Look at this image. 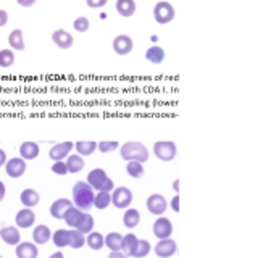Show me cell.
<instances>
[{
  "label": "cell",
  "instance_id": "47",
  "mask_svg": "<svg viewBox=\"0 0 276 258\" xmlns=\"http://www.w3.org/2000/svg\"><path fill=\"white\" fill-rule=\"evenodd\" d=\"M7 154H5V150L4 149H0V166H5V163H7Z\"/></svg>",
  "mask_w": 276,
  "mask_h": 258
},
{
  "label": "cell",
  "instance_id": "32",
  "mask_svg": "<svg viewBox=\"0 0 276 258\" xmlns=\"http://www.w3.org/2000/svg\"><path fill=\"white\" fill-rule=\"evenodd\" d=\"M86 245V234L79 233L78 229H70V245L74 250H79Z\"/></svg>",
  "mask_w": 276,
  "mask_h": 258
},
{
  "label": "cell",
  "instance_id": "1",
  "mask_svg": "<svg viewBox=\"0 0 276 258\" xmlns=\"http://www.w3.org/2000/svg\"><path fill=\"white\" fill-rule=\"evenodd\" d=\"M73 205L76 208L82 210V212H88L94 207V198H96V190H94L86 181H78L73 186Z\"/></svg>",
  "mask_w": 276,
  "mask_h": 258
},
{
  "label": "cell",
  "instance_id": "17",
  "mask_svg": "<svg viewBox=\"0 0 276 258\" xmlns=\"http://www.w3.org/2000/svg\"><path fill=\"white\" fill-rule=\"evenodd\" d=\"M84 213H86V212H82V210L76 208V207L73 205V207H70L68 210H66V213L63 215V221L68 224L71 229H76V227L79 226V223L82 221Z\"/></svg>",
  "mask_w": 276,
  "mask_h": 258
},
{
  "label": "cell",
  "instance_id": "5",
  "mask_svg": "<svg viewBox=\"0 0 276 258\" xmlns=\"http://www.w3.org/2000/svg\"><path fill=\"white\" fill-rule=\"evenodd\" d=\"M154 18L158 24H168L175 20V7L167 0H160L154 7Z\"/></svg>",
  "mask_w": 276,
  "mask_h": 258
},
{
  "label": "cell",
  "instance_id": "3",
  "mask_svg": "<svg viewBox=\"0 0 276 258\" xmlns=\"http://www.w3.org/2000/svg\"><path fill=\"white\" fill-rule=\"evenodd\" d=\"M154 154L161 161H173L178 155V147L173 140H158L154 144Z\"/></svg>",
  "mask_w": 276,
  "mask_h": 258
},
{
  "label": "cell",
  "instance_id": "44",
  "mask_svg": "<svg viewBox=\"0 0 276 258\" xmlns=\"http://www.w3.org/2000/svg\"><path fill=\"white\" fill-rule=\"evenodd\" d=\"M8 23V13L5 10H0V27Z\"/></svg>",
  "mask_w": 276,
  "mask_h": 258
},
{
  "label": "cell",
  "instance_id": "14",
  "mask_svg": "<svg viewBox=\"0 0 276 258\" xmlns=\"http://www.w3.org/2000/svg\"><path fill=\"white\" fill-rule=\"evenodd\" d=\"M107 179H108V175H107L105 169L94 168V169H91V173L88 175V179H86V183H88L94 190H100L102 184L105 183Z\"/></svg>",
  "mask_w": 276,
  "mask_h": 258
},
{
  "label": "cell",
  "instance_id": "6",
  "mask_svg": "<svg viewBox=\"0 0 276 258\" xmlns=\"http://www.w3.org/2000/svg\"><path fill=\"white\" fill-rule=\"evenodd\" d=\"M146 207H147V210H149L152 215L161 216V215L167 212L168 202H167V198L161 195V194H152V195H149V198H147Z\"/></svg>",
  "mask_w": 276,
  "mask_h": 258
},
{
  "label": "cell",
  "instance_id": "36",
  "mask_svg": "<svg viewBox=\"0 0 276 258\" xmlns=\"http://www.w3.org/2000/svg\"><path fill=\"white\" fill-rule=\"evenodd\" d=\"M152 250V245L150 242L147 241V239H139V242H137V248H136V252H134V256L132 258H146Z\"/></svg>",
  "mask_w": 276,
  "mask_h": 258
},
{
  "label": "cell",
  "instance_id": "31",
  "mask_svg": "<svg viewBox=\"0 0 276 258\" xmlns=\"http://www.w3.org/2000/svg\"><path fill=\"white\" fill-rule=\"evenodd\" d=\"M121 245H123V236L120 233H108L105 236V247L110 248V252L121 250Z\"/></svg>",
  "mask_w": 276,
  "mask_h": 258
},
{
  "label": "cell",
  "instance_id": "25",
  "mask_svg": "<svg viewBox=\"0 0 276 258\" xmlns=\"http://www.w3.org/2000/svg\"><path fill=\"white\" fill-rule=\"evenodd\" d=\"M146 60L150 62L152 65L163 63V60H165V50L161 49V47H158V45H152V47H149L147 52H146Z\"/></svg>",
  "mask_w": 276,
  "mask_h": 258
},
{
  "label": "cell",
  "instance_id": "9",
  "mask_svg": "<svg viewBox=\"0 0 276 258\" xmlns=\"http://www.w3.org/2000/svg\"><path fill=\"white\" fill-rule=\"evenodd\" d=\"M152 231H154V236L157 239L171 237V233H173V223H171L170 219L165 216H158L155 219L154 226H152Z\"/></svg>",
  "mask_w": 276,
  "mask_h": 258
},
{
  "label": "cell",
  "instance_id": "40",
  "mask_svg": "<svg viewBox=\"0 0 276 258\" xmlns=\"http://www.w3.org/2000/svg\"><path fill=\"white\" fill-rule=\"evenodd\" d=\"M52 173L59 175V176H65V175H68V168H66L65 160L53 161V165H52Z\"/></svg>",
  "mask_w": 276,
  "mask_h": 258
},
{
  "label": "cell",
  "instance_id": "48",
  "mask_svg": "<svg viewBox=\"0 0 276 258\" xmlns=\"http://www.w3.org/2000/svg\"><path fill=\"white\" fill-rule=\"evenodd\" d=\"M5 195H7V187H5V184L0 181V202L5 198Z\"/></svg>",
  "mask_w": 276,
  "mask_h": 258
},
{
  "label": "cell",
  "instance_id": "8",
  "mask_svg": "<svg viewBox=\"0 0 276 258\" xmlns=\"http://www.w3.org/2000/svg\"><path fill=\"white\" fill-rule=\"evenodd\" d=\"M26 160H23L21 157H15V158H10V160H7V163H5V171H7V175L13 178V179H18V178H21L24 173H26Z\"/></svg>",
  "mask_w": 276,
  "mask_h": 258
},
{
  "label": "cell",
  "instance_id": "30",
  "mask_svg": "<svg viewBox=\"0 0 276 258\" xmlns=\"http://www.w3.org/2000/svg\"><path fill=\"white\" fill-rule=\"evenodd\" d=\"M66 168H68V173H79L84 168V158L81 155H68L66 157Z\"/></svg>",
  "mask_w": 276,
  "mask_h": 258
},
{
  "label": "cell",
  "instance_id": "49",
  "mask_svg": "<svg viewBox=\"0 0 276 258\" xmlns=\"http://www.w3.org/2000/svg\"><path fill=\"white\" fill-rule=\"evenodd\" d=\"M173 190L176 194H179V179H175L173 181Z\"/></svg>",
  "mask_w": 276,
  "mask_h": 258
},
{
  "label": "cell",
  "instance_id": "10",
  "mask_svg": "<svg viewBox=\"0 0 276 258\" xmlns=\"http://www.w3.org/2000/svg\"><path fill=\"white\" fill-rule=\"evenodd\" d=\"M74 149V144L70 140H66V142H59V144H55L52 146L50 152H49V157L50 160L53 161H60V160H65L66 157L70 155V152Z\"/></svg>",
  "mask_w": 276,
  "mask_h": 258
},
{
  "label": "cell",
  "instance_id": "41",
  "mask_svg": "<svg viewBox=\"0 0 276 258\" xmlns=\"http://www.w3.org/2000/svg\"><path fill=\"white\" fill-rule=\"evenodd\" d=\"M86 4L89 8H102L108 4V0H86Z\"/></svg>",
  "mask_w": 276,
  "mask_h": 258
},
{
  "label": "cell",
  "instance_id": "2",
  "mask_svg": "<svg viewBox=\"0 0 276 258\" xmlns=\"http://www.w3.org/2000/svg\"><path fill=\"white\" fill-rule=\"evenodd\" d=\"M120 155L125 161H141V163H146L149 160V149L137 140H129L125 142L120 147Z\"/></svg>",
  "mask_w": 276,
  "mask_h": 258
},
{
  "label": "cell",
  "instance_id": "4",
  "mask_svg": "<svg viewBox=\"0 0 276 258\" xmlns=\"http://www.w3.org/2000/svg\"><path fill=\"white\" fill-rule=\"evenodd\" d=\"M132 198H134V194H132V190L129 187L120 186L112 190V205L117 208H123V210L129 208L132 204Z\"/></svg>",
  "mask_w": 276,
  "mask_h": 258
},
{
  "label": "cell",
  "instance_id": "28",
  "mask_svg": "<svg viewBox=\"0 0 276 258\" xmlns=\"http://www.w3.org/2000/svg\"><path fill=\"white\" fill-rule=\"evenodd\" d=\"M8 44L13 50H24V37H23V31L21 30H13L10 34H8Z\"/></svg>",
  "mask_w": 276,
  "mask_h": 258
},
{
  "label": "cell",
  "instance_id": "13",
  "mask_svg": "<svg viewBox=\"0 0 276 258\" xmlns=\"http://www.w3.org/2000/svg\"><path fill=\"white\" fill-rule=\"evenodd\" d=\"M0 239L7 245H18L21 242V233L16 226H5L0 229Z\"/></svg>",
  "mask_w": 276,
  "mask_h": 258
},
{
  "label": "cell",
  "instance_id": "15",
  "mask_svg": "<svg viewBox=\"0 0 276 258\" xmlns=\"http://www.w3.org/2000/svg\"><path fill=\"white\" fill-rule=\"evenodd\" d=\"M18 258H37L39 255V247L34 242H20L15 248Z\"/></svg>",
  "mask_w": 276,
  "mask_h": 258
},
{
  "label": "cell",
  "instance_id": "22",
  "mask_svg": "<svg viewBox=\"0 0 276 258\" xmlns=\"http://www.w3.org/2000/svg\"><path fill=\"white\" fill-rule=\"evenodd\" d=\"M20 202L26 208H33L41 202V195L36 189H24L20 194Z\"/></svg>",
  "mask_w": 276,
  "mask_h": 258
},
{
  "label": "cell",
  "instance_id": "35",
  "mask_svg": "<svg viewBox=\"0 0 276 258\" xmlns=\"http://www.w3.org/2000/svg\"><path fill=\"white\" fill-rule=\"evenodd\" d=\"M94 224H96V221H94V216H92L91 213L86 212V213H84V218H82V221L79 223V226L76 227V229H78V231L82 233V234H89V233L94 231Z\"/></svg>",
  "mask_w": 276,
  "mask_h": 258
},
{
  "label": "cell",
  "instance_id": "46",
  "mask_svg": "<svg viewBox=\"0 0 276 258\" xmlns=\"http://www.w3.org/2000/svg\"><path fill=\"white\" fill-rule=\"evenodd\" d=\"M108 258H129V256H126L121 250H118V252H110V253H108Z\"/></svg>",
  "mask_w": 276,
  "mask_h": 258
},
{
  "label": "cell",
  "instance_id": "26",
  "mask_svg": "<svg viewBox=\"0 0 276 258\" xmlns=\"http://www.w3.org/2000/svg\"><path fill=\"white\" fill-rule=\"evenodd\" d=\"M86 244H88L91 250H100V248L105 247V237H103V234H100V233L92 231L88 234V237H86Z\"/></svg>",
  "mask_w": 276,
  "mask_h": 258
},
{
  "label": "cell",
  "instance_id": "20",
  "mask_svg": "<svg viewBox=\"0 0 276 258\" xmlns=\"http://www.w3.org/2000/svg\"><path fill=\"white\" fill-rule=\"evenodd\" d=\"M73 207V202L68 198H57L55 202L50 205V215L55 219H63V215L66 213V210Z\"/></svg>",
  "mask_w": 276,
  "mask_h": 258
},
{
  "label": "cell",
  "instance_id": "39",
  "mask_svg": "<svg viewBox=\"0 0 276 258\" xmlns=\"http://www.w3.org/2000/svg\"><path fill=\"white\" fill-rule=\"evenodd\" d=\"M89 26H91V21L86 16H78L74 20V23H73V27L78 33H86V31L89 30Z\"/></svg>",
  "mask_w": 276,
  "mask_h": 258
},
{
  "label": "cell",
  "instance_id": "37",
  "mask_svg": "<svg viewBox=\"0 0 276 258\" xmlns=\"http://www.w3.org/2000/svg\"><path fill=\"white\" fill-rule=\"evenodd\" d=\"M15 63V53L12 50H0V66L2 68H8V66H12Z\"/></svg>",
  "mask_w": 276,
  "mask_h": 258
},
{
  "label": "cell",
  "instance_id": "50",
  "mask_svg": "<svg viewBox=\"0 0 276 258\" xmlns=\"http://www.w3.org/2000/svg\"><path fill=\"white\" fill-rule=\"evenodd\" d=\"M49 258H65V255H63L62 252H55V253H52Z\"/></svg>",
  "mask_w": 276,
  "mask_h": 258
},
{
  "label": "cell",
  "instance_id": "51",
  "mask_svg": "<svg viewBox=\"0 0 276 258\" xmlns=\"http://www.w3.org/2000/svg\"><path fill=\"white\" fill-rule=\"evenodd\" d=\"M0 258H4V256H2V255H0Z\"/></svg>",
  "mask_w": 276,
  "mask_h": 258
},
{
  "label": "cell",
  "instance_id": "29",
  "mask_svg": "<svg viewBox=\"0 0 276 258\" xmlns=\"http://www.w3.org/2000/svg\"><path fill=\"white\" fill-rule=\"evenodd\" d=\"M52 242L59 247H68L70 245V229H57V231L52 234Z\"/></svg>",
  "mask_w": 276,
  "mask_h": 258
},
{
  "label": "cell",
  "instance_id": "18",
  "mask_svg": "<svg viewBox=\"0 0 276 258\" xmlns=\"http://www.w3.org/2000/svg\"><path fill=\"white\" fill-rule=\"evenodd\" d=\"M52 41L53 44L59 47V49H70V47L73 45L74 39H73V36L68 33V31H65V30H57L53 34H52Z\"/></svg>",
  "mask_w": 276,
  "mask_h": 258
},
{
  "label": "cell",
  "instance_id": "34",
  "mask_svg": "<svg viewBox=\"0 0 276 258\" xmlns=\"http://www.w3.org/2000/svg\"><path fill=\"white\" fill-rule=\"evenodd\" d=\"M126 173L131 176V178H134V179H139L144 176V163H141V161H128V165H126Z\"/></svg>",
  "mask_w": 276,
  "mask_h": 258
},
{
  "label": "cell",
  "instance_id": "43",
  "mask_svg": "<svg viewBox=\"0 0 276 258\" xmlns=\"http://www.w3.org/2000/svg\"><path fill=\"white\" fill-rule=\"evenodd\" d=\"M170 207H171V210H173V212H179V195L176 194L173 198H171V202H170Z\"/></svg>",
  "mask_w": 276,
  "mask_h": 258
},
{
  "label": "cell",
  "instance_id": "24",
  "mask_svg": "<svg viewBox=\"0 0 276 258\" xmlns=\"http://www.w3.org/2000/svg\"><path fill=\"white\" fill-rule=\"evenodd\" d=\"M117 12L123 18H131L136 13V2L134 0H117Z\"/></svg>",
  "mask_w": 276,
  "mask_h": 258
},
{
  "label": "cell",
  "instance_id": "45",
  "mask_svg": "<svg viewBox=\"0 0 276 258\" xmlns=\"http://www.w3.org/2000/svg\"><path fill=\"white\" fill-rule=\"evenodd\" d=\"M16 2H18V5L27 8V7H33V5L37 2V0H16Z\"/></svg>",
  "mask_w": 276,
  "mask_h": 258
},
{
  "label": "cell",
  "instance_id": "33",
  "mask_svg": "<svg viewBox=\"0 0 276 258\" xmlns=\"http://www.w3.org/2000/svg\"><path fill=\"white\" fill-rule=\"evenodd\" d=\"M112 205V192H103V190H99L96 194V198H94V207L99 210H105Z\"/></svg>",
  "mask_w": 276,
  "mask_h": 258
},
{
  "label": "cell",
  "instance_id": "23",
  "mask_svg": "<svg viewBox=\"0 0 276 258\" xmlns=\"http://www.w3.org/2000/svg\"><path fill=\"white\" fill-rule=\"evenodd\" d=\"M141 223V213L136 208H126L125 215H123V224L128 229H134Z\"/></svg>",
  "mask_w": 276,
  "mask_h": 258
},
{
  "label": "cell",
  "instance_id": "12",
  "mask_svg": "<svg viewBox=\"0 0 276 258\" xmlns=\"http://www.w3.org/2000/svg\"><path fill=\"white\" fill-rule=\"evenodd\" d=\"M15 223H16V227H21V229H27V227L34 226L36 213L33 212V208H26V207L21 208L15 216Z\"/></svg>",
  "mask_w": 276,
  "mask_h": 258
},
{
  "label": "cell",
  "instance_id": "21",
  "mask_svg": "<svg viewBox=\"0 0 276 258\" xmlns=\"http://www.w3.org/2000/svg\"><path fill=\"white\" fill-rule=\"evenodd\" d=\"M137 242H139L137 236H136V234H132V233H128L126 236H123V245H121V252L125 253L126 256L132 258V256H134L136 248H137Z\"/></svg>",
  "mask_w": 276,
  "mask_h": 258
},
{
  "label": "cell",
  "instance_id": "42",
  "mask_svg": "<svg viewBox=\"0 0 276 258\" xmlns=\"http://www.w3.org/2000/svg\"><path fill=\"white\" fill-rule=\"evenodd\" d=\"M115 189V184H113V181L108 178L105 183L102 184V187H100V190H103V192H112V190Z\"/></svg>",
  "mask_w": 276,
  "mask_h": 258
},
{
  "label": "cell",
  "instance_id": "11",
  "mask_svg": "<svg viewBox=\"0 0 276 258\" xmlns=\"http://www.w3.org/2000/svg\"><path fill=\"white\" fill-rule=\"evenodd\" d=\"M132 49H134V42L128 34H120L113 39V50L118 55H128L129 52H132Z\"/></svg>",
  "mask_w": 276,
  "mask_h": 258
},
{
  "label": "cell",
  "instance_id": "19",
  "mask_svg": "<svg viewBox=\"0 0 276 258\" xmlns=\"http://www.w3.org/2000/svg\"><path fill=\"white\" fill-rule=\"evenodd\" d=\"M39 154H41V147H39V144H36V142L26 140L20 146V157L26 161L37 158Z\"/></svg>",
  "mask_w": 276,
  "mask_h": 258
},
{
  "label": "cell",
  "instance_id": "38",
  "mask_svg": "<svg viewBox=\"0 0 276 258\" xmlns=\"http://www.w3.org/2000/svg\"><path fill=\"white\" fill-rule=\"evenodd\" d=\"M120 147V144L117 140H102V142H97V149L102 152V154H110V152L117 150Z\"/></svg>",
  "mask_w": 276,
  "mask_h": 258
},
{
  "label": "cell",
  "instance_id": "27",
  "mask_svg": "<svg viewBox=\"0 0 276 258\" xmlns=\"http://www.w3.org/2000/svg\"><path fill=\"white\" fill-rule=\"evenodd\" d=\"M74 149L78 152V155L81 157H88V155H92L94 152L97 150V142L94 140H79L74 144Z\"/></svg>",
  "mask_w": 276,
  "mask_h": 258
},
{
  "label": "cell",
  "instance_id": "16",
  "mask_svg": "<svg viewBox=\"0 0 276 258\" xmlns=\"http://www.w3.org/2000/svg\"><path fill=\"white\" fill-rule=\"evenodd\" d=\"M52 239V231L47 224H39L33 229V242L36 245H45Z\"/></svg>",
  "mask_w": 276,
  "mask_h": 258
},
{
  "label": "cell",
  "instance_id": "7",
  "mask_svg": "<svg viewBox=\"0 0 276 258\" xmlns=\"http://www.w3.org/2000/svg\"><path fill=\"white\" fill-rule=\"evenodd\" d=\"M178 252V244L171 237L167 239H158V242L155 244V255L158 258H170Z\"/></svg>",
  "mask_w": 276,
  "mask_h": 258
}]
</instances>
